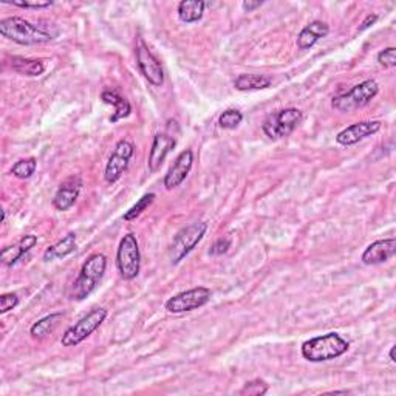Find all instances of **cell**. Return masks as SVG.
<instances>
[{"instance_id": "obj_1", "label": "cell", "mask_w": 396, "mask_h": 396, "mask_svg": "<svg viewBox=\"0 0 396 396\" xmlns=\"http://www.w3.org/2000/svg\"><path fill=\"white\" fill-rule=\"evenodd\" d=\"M0 34L19 45H39L54 40L59 33H52L44 26L14 16L0 20Z\"/></svg>"}, {"instance_id": "obj_2", "label": "cell", "mask_w": 396, "mask_h": 396, "mask_svg": "<svg viewBox=\"0 0 396 396\" xmlns=\"http://www.w3.org/2000/svg\"><path fill=\"white\" fill-rule=\"evenodd\" d=\"M350 344L337 333H327L302 344V356L310 363H325L345 355Z\"/></svg>"}, {"instance_id": "obj_3", "label": "cell", "mask_w": 396, "mask_h": 396, "mask_svg": "<svg viewBox=\"0 0 396 396\" xmlns=\"http://www.w3.org/2000/svg\"><path fill=\"white\" fill-rule=\"evenodd\" d=\"M107 268V257L104 254H91V256L84 261L81 273L75 280V284L70 289V299L84 300L91 293L95 291L99 282Z\"/></svg>"}, {"instance_id": "obj_4", "label": "cell", "mask_w": 396, "mask_h": 396, "mask_svg": "<svg viewBox=\"0 0 396 396\" xmlns=\"http://www.w3.org/2000/svg\"><path fill=\"white\" fill-rule=\"evenodd\" d=\"M378 82L374 79H367L358 84V86H355L351 90L345 91V93L335 96L333 101H331V105H333L335 110L342 113L355 112L369 104L372 99L378 95Z\"/></svg>"}, {"instance_id": "obj_5", "label": "cell", "mask_w": 396, "mask_h": 396, "mask_svg": "<svg viewBox=\"0 0 396 396\" xmlns=\"http://www.w3.org/2000/svg\"><path fill=\"white\" fill-rule=\"evenodd\" d=\"M107 310L104 308H95L91 310L84 317H81L72 327L63 331L61 337L62 346H76L82 341H86L89 336H91L95 331L101 327L102 322L107 319Z\"/></svg>"}, {"instance_id": "obj_6", "label": "cell", "mask_w": 396, "mask_h": 396, "mask_svg": "<svg viewBox=\"0 0 396 396\" xmlns=\"http://www.w3.org/2000/svg\"><path fill=\"white\" fill-rule=\"evenodd\" d=\"M302 112L294 107L270 113L261 124V130L270 139H282L291 135L302 123Z\"/></svg>"}, {"instance_id": "obj_7", "label": "cell", "mask_w": 396, "mask_h": 396, "mask_svg": "<svg viewBox=\"0 0 396 396\" xmlns=\"http://www.w3.org/2000/svg\"><path fill=\"white\" fill-rule=\"evenodd\" d=\"M206 231H208V223L195 222L176 232L174 242L171 247H169V259H171L172 264L174 265L180 264V261L201 242L203 237L206 236Z\"/></svg>"}, {"instance_id": "obj_8", "label": "cell", "mask_w": 396, "mask_h": 396, "mask_svg": "<svg viewBox=\"0 0 396 396\" xmlns=\"http://www.w3.org/2000/svg\"><path fill=\"white\" fill-rule=\"evenodd\" d=\"M116 266L121 277L125 280H133L139 274L141 268V254L137 236L125 234L118 246L116 252Z\"/></svg>"}, {"instance_id": "obj_9", "label": "cell", "mask_w": 396, "mask_h": 396, "mask_svg": "<svg viewBox=\"0 0 396 396\" xmlns=\"http://www.w3.org/2000/svg\"><path fill=\"white\" fill-rule=\"evenodd\" d=\"M211 289L206 287H197L192 289H188V291H183L175 294L166 302V310L169 313L180 314V313H188V311H192L197 308H201L203 305L211 300Z\"/></svg>"}, {"instance_id": "obj_10", "label": "cell", "mask_w": 396, "mask_h": 396, "mask_svg": "<svg viewBox=\"0 0 396 396\" xmlns=\"http://www.w3.org/2000/svg\"><path fill=\"white\" fill-rule=\"evenodd\" d=\"M137 63L141 75L155 87H161L165 84V72H162L161 62L155 58L153 53L144 44L143 39L137 42Z\"/></svg>"}, {"instance_id": "obj_11", "label": "cell", "mask_w": 396, "mask_h": 396, "mask_svg": "<svg viewBox=\"0 0 396 396\" xmlns=\"http://www.w3.org/2000/svg\"><path fill=\"white\" fill-rule=\"evenodd\" d=\"M133 152H135V147H133V144L129 143V141L125 139L118 141L115 151L112 152L110 158L107 161V166H105V174H104L105 181L113 185V183H116L119 178H121L127 166H129L130 158L133 157Z\"/></svg>"}, {"instance_id": "obj_12", "label": "cell", "mask_w": 396, "mask_h": 396, "mask_svg": "<svg viewBox=\"0 0 396 396\" xmlns=\"http://www.w3.org/2000/svg\"><path fill=\"white\" fill-rule=\"evenodd\" d=\"M194 165V152L190 148H186L183 151L178 157L175 158L174 165L169 167V171L165 176V188L167 190L176 189L178 186H181V183L188 178V175L192 169Z\"/></svg>"}, {"instance_id": "obj_13", "label": "cell", "mask_w": 396, "mask_h": 396, "mask_svg": "<svg viewBox=\"0 0 396 396\" xmlns=\"http://www.w3.org/2000/svg\"><path fill=\"white\" fill-rule=\"evenodd\" d=\"M379 130H381L379 121H363V123L351 124L342 132L337 133L336 143L341 146H353V144L359 143V141L374 135V133Z\"/></svg>"}, {"instance_id": "obj_14", "label": "cell", "mask_w": 396, "mask_h": 396, "mask_svg": "<svg viewBox=\"0 0 396 396\" xmlns=\"http://www.w3.org/2000/svg\"><path fill=\"white\" fill-rule=\"evenodd\" d=\"M396 254V238H383L376 240L372 245L365 247V251L363 252V264L365 265H379L384 264V261L390 260Z\"/></svg>"}, {"instance_id": "obj_15", "label": "cell", "mask_w": 396, "mask_h": 396, "mask_svg": "<svg viewBox=\"0 0 396 396\" xmlns=\"http://www.w3.org/2000/svg\"><path fill=\"white\" fill-rule=\"evenodd\" d=\"M176 144L175 137H172L171 133H157L153 138V143L151 147V153H148V171L157 172L161 167L162 162H165L169 152L172 151Z\"/></svg>"}, {"instance_id": "obj_16", "label": "cell", "mask_w": 396, "mask_h": 396, "mask_svg": "<svg viewBox=\"0 0 396 396\" xmlns=\"http://www.w3.org/2000/svg\"><path fill=\"white\" fill-rule=\"evenodd\" d=\"M82 188L79 176H70L62 183L53 197V206L58 211H68L76 203Z\"/></svg>"}, {"instance_id": "obj_17", "label": "cell", "mask_w": 396, "mask_h": 396, "mask_svg": "<svg viewBox=\"0 0 396 396\" xmlns=\"http://www.w3.org/2000/svg\"><path fill=\"white\" fill-rule=\"evenodd\" d=\"M38 243V236H33V234H28L24 236L22 238L19 240L16 245L13 246H6L0 252V257H2V264L6 266H13L16 264L17 260L22 259V256L34 247V245Z\"/></svg>"}, {"instance_id": "obj_18", "label": "cell", "mask_w": 396, "mask_h": 396, "mask_svg": "<svg viewBox=\"0 0 396 396\" xmlns=\"http://www.w3.org/2000/svg\"><path fill=\"white\" fill-rule=\"evenodd\" d=\"M330 33V28L325 22L321 20H314V22L308 24L305 28H302V31L297 36V47L300 50H308L313 47L316 42H319L322 38L327 36Z\"/></svg>"}, {"instance_id": "obj_19", "label": "cell", "mask_w": 396, "mask_h": 396, "mask_svg": "<svg viewBox=\"0 0 396 396\" xmlns=\"http://www.w3.org/2000/svg\"><path fill=\"white\" fill-rule=\"evenodd\" d=\"M101 99L105 104H110V105H113V107H115V112H113V115L110 116L112 124L118 123L119 119L127 118L132 113L130 102L127 101L125 98L119 96L116 91H104V93L101 95Z\"/></svg>"}, {"instance_id": "obj_20", "label": "cell", "mask_w": 396, "mask_h": 396, "mask_svg": "<svg viewBox=\"0 0 396 396\" xmlns=\"http://www.w3.org/2000/svg\"><path fill=\"white\" fill-rule=\"evenodd\" d=\"M75 250H76V234L75 232H70V234L59 240L58 243L48 247V250L44 252V260L52 261L56 259H63L70 256L72 252H75Z\"/></svg>"}, {"instance_id": "obj_21", "label": "cell", "mask_w": 396, "mask_h": 396, "mask_svg": "<svg viewBox=\"0 0 396 396\" xmlns=\"http://www.w3.org/2000/svg\"><path fill=\"white\" fill-rule=\"evenodd\" d=\"M206 2L203 0H183L178 5V17L181 22L194 24L203 17Z\"/></svg>"}, {"instance_id": "obj_22", "label": "cell", "mask_w": 396, "mask_h": 396, "mask_svg": "<svg viewBox=\"0 0 396 396\" xmlns=\"http://www.w3.org/2000/svg\"><path fill=\"white\" fill-rule=\"evenodd\" d=\"M11 68L16 73H19V75L30 76V77L40 76L42 73L45 72V66H44V62H42V61L20 58V56H13Z\"/></svg>"}, {"instance_id": "obj_23", "label": "cell", "mask_w": 396, "mask_h": 396, "mask_svg": "<svg viewBox=\"0 0 396 396\" xmlns=\"http://www.w3.org/2000/svg\"><path fill=\"white\" fill-rule=\"evenodd\" d=\"M271 86V79L264 75H240L234 81V87L240 91L264 90Z\"/></svg>"}, {"instance_id": "obj_24", "label": "cell", "mask_w": 396, "mask_h": 396, "mask_svg": "<svg viewBox=\"0 0 396 396\" xmlns=\"http://www.w3.org/2000/svg\"><path fill=\"white\" fill-rule=\"evenodd\" d=\"M62 313H53L48 314L45 317H42L40 321H38L36 323L31 325L30 328V335L34 339H44L47 337L50 333H53L54 328L59 325V321L62 319Z\"/></svg>"}, {"instance_id": "obj_25", "label": "cell", "mask_w": 396, "mask_h": 396, "mask_svg": "<svg viewBox=\"0 0 396 396\" xmlns=\"http://www.w3.org/2000/svg\"><path fill=\"white\" fill-rule=\"evenodd\" d=\"M38 167V161L36 158H25V160H19L16 165L11 167V174L16 176L19 180H26L36 172Z\"/></svg>"}, {"instance_id": "obj_26", "label": "cell", "mask_w": 396, "mask_h": 396, "mask_svg": "<svg viewBox=\"0 0 396 396\" xmlns=\"http://www.w3.org/2000/svg\"><path fill=\"white\" fill-rule=\"evenodd\" d=\"M155 201V194H146L139 198V200L137 201V204H133V206L125 212L124 214V220L125 222H133V220H137V218L143 214V212L151 206V204Z\"/></svg>"}, {"instance_id": "obj_27", "label": "cell", "mask_w": 396, "mask_h": 396, "mask_svg": "<svg viewBox=\"0 0 396 396\" xmlns=\"http://www.w3.org/2000/svg\"><path fill=\"white\" fill-rule=\"evenodd\" d=\"M242 121H243L242 112H238L236 109L224 110L220 115V118H218V124H220L222 129H226V130L237 129V127L242 124Z\"/></svg>"}, {"instance_id": "obj_28", "label": "cell", "mask_w": 396, "mask_h": 396, "mask_svg": "<svg viewBox=\"0 0 396 396\" xmlns=\"http://www.w3.org/2000/svg\"><path fill=\"white\" fill-rule=\"evenodd\" d=\"M268 390H270V386L264 379H252L250 383H246L238 393L242 396H261L268 393Z\"/></svg>"}, {"instance_id": "obj_29", "label": "cell", "mask_w": 396, "mask_h": 396, "mask_svg": "<svg viewBox=\"0 0 396 396\" xmlns=\"http://www.w3.org/2000/svg\"><path fill=\"white\" fill-rule=\"evenodd\" d=\"M378 62H379V66H383L384 68L396 67V50L393 47H388L383 50V52H379Z\"/></svg>"}, {"instance_id": "obj_30", "label": "cell", "mask_w": 396, "mask_h": 396, "mask_svg": "<svg viewBox=\"0 0 396 396\" xmlns=\"http://www.w3.org/2000/svg\"><path fill=\"white\" fill-rule=\"evenodd\" d=\"M19 305V297L16 293H6L0 296V313L5 314L10 310L16 308Z\"/></svg>"}, {"instance_id": "obj_31", "label": "cell", "mask_w": 396, "mask_h": 396, "mask_svg": "<svg viewBox=\"0 0 396 396\" xmlns=\"http://www.w3.org/2000/svg\"><path fill=\"white\" fill-rule=\"evenodd\" d=\"M231 247V238H218L217 242L211 246L209 254L211 256H223L229 251Z\"/></svg>"}, {"instance_id": "obj_32", "label": "cell", "mask_w": 396, "mask_h": 396, "mask_svg": "<svg viewBox=\"0 0 396 396\" xmlns=\"http://www.w3.org/2000/svg\"><path fill=\"white\" fill-rule=\"evenodd\" d=\"M3 3H10V5H14V6H20V8H47V6H52L53 2L52 0H47V2H17V0H13V2H10V0H2Z\"/></svg>"}, {"instance_id": "obj_33", "label": "cell", "mask_w": 396, "mask_h": 396, "mask_svg": "<svg viewBox=\"0 0 396 396\" xmlns=\"http://www.w3.org/2000/svg\"><path fill=\"white\" fill-rule=\"evenodd\" d=\"M378 20V14H369V16L365 17V20L363 22V25L359 26V31H364L367 28H370L372 25H374V22Z\"/></svg>"}, {"instance_id": "obj_34", "label": "cell", "mask_w": 396, "mask_h": 396, "mask_svg": "<svg viewBox=\"0 0 396 396\" xmlns=\"http://www.w3.org/2000/svg\"><path fill=\"white\" fill-rule=\"evenodd\" d=\"M264 5V2H250V0H247V2H243L242 3V8L246 11V13H251V11H254V10H257V8H260V6Z\"/></svg>"}, {"instance_id": "obj_35", "label": "cell", "mask_w": 396, "mask_h": 396, "mask_svg": "<svg viewBox=\"0 0 396 396\" xmlns=\"http://www.w3.org/2000/svg\"><path fill=\"white\" fill-rule=\"evenodd\" d=\"M388 356H390L392 363H396V359H395V346H392V349H390V353H388Z\"/></svg>"}]
</instances>
